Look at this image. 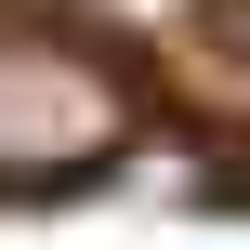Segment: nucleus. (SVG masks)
I'll return each mask as SVG.
<instances>
[{"label": "nucleus", "instance_id": "2", "mask_svg": "<svg viewBox=\"0 0 250 250\" xmlns=\"http://www.w3.org/2000/svg\"><path fill=\"white\" fill-rule=\"evenodd\" d=\"M237 79H250V66H237Z\"/></svg>", "mask_w": 250, "mask_h": 250}, {"label": "nucleus", "instance_id": "1", "mask_svg": "<svg viewBox=\"0 0 250 250\" xmlns=\"http://www.w3.org/2000/svg\"><path fill=\"white\" fill-rule=\"evenodd\" d=\"M132 132V92L66 26H0V185H79Z\"/></svg>", "mask_w": 250, "mask_h": 250}]
</instances>
